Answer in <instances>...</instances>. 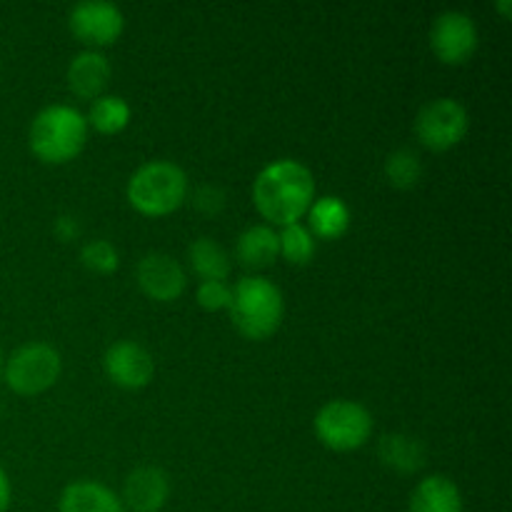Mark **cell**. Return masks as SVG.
Listing matches in <instances>:
<instances>
[{
  "mask_svg": "<svg viewBox=\"0 0 512 512\" xmlns=\"http://www.w3.org/2000/svg\"><path fill=\"white\" fill-rule=\"evenodd\" d=\"M255 208L273 225H293L315 200V178L308 165L280 158L265 165L253 183Z\"/></svg>",
  "mask_w": 512,
  "mask_h": 512,
  "instance_id": "cell-1",
  "label": "cell"
},
{
  "mask_svg": "<svg viewBox=\"0 0 512 512\" xmlns=\"http://www.w3.org/2000/svg\"><path fill=\"white\" fill-rule=\"evenodd\" d=\"M230 318L235 328L250 340H265L280 328L285 300L278 285L263 275H245L230 295Z\"/></svg>",
  "mask_w": 512,
  "mask_h": 512,
  "instance_id": "cell-2",
  "label": "cell"
},
{
  "mask_svg": "<svg viewBox=\"0 0 512 512\" xmlns=\"http://www.w3.org/2000/svg\"><path fill=\"white\" fill-rule=\"evenodd\" d=\"M30 150L45 163H65L83 150L88 120L78 108L65 103L48 105L30 123Z\"/></svg>",
  "mask_w": 512,
  "mask_h": 512,
  "instance_id": "cell-3",
  "label": "cell"
},
{
  "mask_svg": "<svg viewBox=\"0 0 512 512\" xmlns=\"http://www.w3.org/2000/svg\"><path fill=\"white\" fill-rule=\"evenodd\" d=\"M188 195V175L170 160L143 163L128 180V200L143 215H168Z\"/></svg>",
  "mask_w": 512,
  "mask_h": 512,
  "instance_id": "cell-4",
  "label": "cell"
},
{
  "mask_svg": "<svg viewBox=\"0 0 512 512\" xmlns=\"http://www.w3.org/2000/svg\"><path fill=\"white\" fill-rule=\"evenodd\" d=\"M63 370L60 353L50 343L33 340L25 343L5 360V383L18 395H38L53 388Z\"/></svg>",
  "mask_w": 512,
  "mask_h": 512,
  "instance_id": "cell-5",
  "label": "cell"
},
{
  "mask_svg": "<svg viewBox=\"0 0 512 512\" xmlns=\"http://www.w3.org/2000/svg\"><path fill=\"white\" fill-rule=\"evenodd\" d=\"M315 435L330 450H355L373 433V415L355 400H330L313 420Z\"/></svg>",
  "mask_w": 512,
  "mask_h": 512,
  "instance_id": "cell-6",
  "label": "cell"
},
{
  "mask_svg": "<svg viewBox=\"0 0 512 512\" xmlns=\"http://www.w3.org/2000/svg\"><path fill=\"white\" fill-rule=\"evenodd\" d=\"M470 128L468 110L455 98H435L420 108L415 135L430 150H448L465 138Z\"/></svg>",
  "mask_w": 512,
  "mask_h": 512,
  "instance_id": "cell-7",
  "label": "cell"
},
{
  "mask_svg": "<svg viewBox=\"0 0 512 512\" xmlns=\"http://www.w3.org/2000/svg\"><path fill=\"white\" fill-rule=\"evenodd\" d=\"M430 48L443 63H465L478 48V25L463 10H443L430 25Z\"/></svg>",
  "mask_w": 512,
  "mask_h": 512,
  "instance_id": "cell-8",
  "label": "cell"
},
{
  "mask_svg": "<svg viewBox=\"0 0 512 512\" xmlns=\"http://www.w3.org/2000/svg\"><path fill=\"white\" fill-rule=\"evenodd\" d=\"M70 30L88 45H110L123 33V10L108 0H80L70 8Z\"/></svg>",
  "mask_w": 512,
  "mask_h": 512,
  "instance_id": "cell-9",
  "label": "cell"
},
{
  "mask_svg": "<svg viewBox=\"0 0 512 512\" xmlns=\"http://www.w3.org/2000/svg\"><path fill=\"white\" fill-rule=\"evenodd\" d=\"M103 368L115 385L125 390H138L153 380V355L135 340H118L103 355Z\"/></svg>",
  "mask_w": 512,
  "mask_h": 512,
  "instance_id": "cell-10",
  "label": "cell"
},
{
  "mask_svg": "<svg viewBox=\"0 0 512 512\" xmlns=\"http://www.w3.org/2000/svg\"><path fill=\"white\" fill-rule=\"evenodd\" d=\"M138 283L148 298L170 303L180 298L185 290V270L173 255L168 253H148L138 263Z\"/></svg>",
  "mask_w": 512,
  "mask_h": 512,
  "instance_id": "cell-11",
  "label": "cell"
},
{
  "mask_svg": "<svg viewBox=\"0 0 512 512\" xmlns=\"http://www.w3.org/2000/svg\"><path fill=\"white\" fill-rule=\"evenodd\" d=\"M170 480L165 470L143 465L128 475L123 485V508L133 512H158L168 503Z\"/></svg>",
  "mask_w": 512,
  "mask_h": 512,
  "instance_id": "cell-12",
  "label": "cell"
},
{
  "mask_svg": "<svg viewBox=\"0 0 512 512\" xmlns=\"http://www.w3.org/2000/svg\"><path fill=\"white\" fill-rule=\"evenodd\" d=\"M60 512H125L123 500L103 483L75 480L63 490L58 503Z\"/></svg>",
  "mask_w": 512,
  "mask_h": 512,
  "instance_id": "cell-13",
  "label": "cell"
},
{
  "mask_svg": "<svg viewBox=\"0 0 512 512\" xmlns=\"http://www.w3.org/2000/svg\"><path fill=\"white\" fill-rule=\"evenodd\" d=\"M110 80V63L100 50H83L68 65V85L80 98H98Z\"/></svg>",
  "mask_w": 512,
  "mask_h": 512,
  "instance_id": "cell-14",
  "label": "cell"
},
{
  "mask_svg": "<svg viewBox=\"0 0 512 512\" xmlns=\"http://www.w3.org/2000/svg\"><path fill=\"white\" fill-rule=\"evenodd\" d=\"M410 512H463V495L448 475H428L410 495Z\"/></svg>",
  "mask_w": 512,
  "mask_h": 512,
  "instance_id": "cell-15",
  "label": "cell"
},
{
  "mask_svg": "<svg viewBox=\"0 0 512 512\" xmlns=\"http://www.w3.org/2000/svg\"><path fill=\"white\" fill-rule=\"evenodd\" d=\"M235 253L240 263L248 268H268L280 255L278 233L270 225H250L240 233Z\"/></svg>",
  "mask_w": 512,
  "mask_h": 512,
  "instance_id": "cell-16",
  "label": "cell"
},
{
  "mask_svg": "<svg viewBox=\"0 0 512 512\" xmlns=\"http://www.w3.org/2000/svg\"><path fill=\"white\" fill-rule=\"evenodd\" d=\"M310 215V233L318 238L335 240L350 228V208L338 195H325V198L313 200L308 210Z\"/></svg>",
  "mask_w": 512,
  "mask_h": 512,
  "instance_id": "cell-17",
  "label": "cell"
},
{
  "mask_svg": "<svg viewBox=\"0 0 512 512\" xmlns=\"http://www.w3.org/2000/svg\"><path fill=\"white\" fill-rule=\"evenodd\" d=\"M378 455L388 468L398 470V473H415L425 465V445L418 438L403 433L383 435Z\"/></svg>",
  "mask_w": 512,
  "mask_h": 512,
  "instance_id": "cell-18",
  "label": "cell"
},
{
  "mask_svg": "<svg viewBox=\"0 0 512 512\" xmlns=\"http://www.w3.org/2000/svg\"><path fill=\"white\" fill-rule=\"evenodd\" d=\"M188 260L203 280H225L230 273V255L213 238H198L190 243Z\"/></svg>",
  "mask_w": 512,
  "mask_h": 512,
  "instance_id": "cell-19",
  "label": "cell"
},
{
  "mask_svg": "<svg viewBox=\"0 0 512 512\" xmlns=\"http://www.w3.org/2000/svg\"><path fill=\"white\" fill-rule=\"evenodd\" d=\"M85 120L100 133H118L128 125L130 105L123 95H98Z\"/></svg>",
  "mask_w": 512,
  "mask_h": 512,
  "instance_id": "cell-20",
  "label": "cell"
},
{
  "mask_svg": "<svg viewBox=\"0 0 512 512\" xmlns=\"http://www.w3.org/2000/svg\"><path fill=\"white\" fill-rule=\"evenodd\" d=\"M385 178L395 188H413L423 178V163L420 155L410 148H398L385 158Z\"/></svg>",
  "mask_w": 512,
  "mask_h": 512,
  "instance_id": "cell-21",
  "label": "cell"
},
{
  "mask_svg": "<svg viewBox=\"0 0 512 512\" xmlns=\"http://www.w3.org/2000/svg\"><path fill=\"white\" fill-rule=\"evenodd\" d=\"M278 245H280V255H283L285 260H290V263L295 265H303L313 258L315 235L310 233L303 223L285 225V228L278 233Z\"/></svg>",
  "mask_w": 512,
  "mask_h": 512,
  "instance_id": "cell-22",
  "label": "cell"
},
{
  "mask_svg": "<svg viewBox=\"0 0 512 512\" xmlns=\"http://www.w3.org/2000/svg\"><path fill=\"white\" fill-rule=\"evenodd\" d=\"M80 260L93 273H113L118 268V250L108 240H90L80 250Z\"/></svg>",
  "mask_w": 512,
  "mask_h": 512,
  "instance_id": "cell-23",
  "label": "cell"
},
{
  "mask_svg": "<svg viewBox=\"0 0 512 512\" xmlns=\"http://www.w3.org/2000/svg\"><path fill=\"white\" fill-rule=\"evenodd\" d=\"M230 295H233V288L225 280H203L195 298L205 310H223L230 305Z\"/></svg>",
  "mask_w": 512,
  "mask_h": 512,
  "instance_id": "cell-24",
  "label": "cell"
},
{
  "mask_svg": "<svg viewBox=\"0 0 512 512\" xmlns=\"http://www.w3.org/2000/svg\"><path fill=\"white\" fill-rule=\"evenodd\" d=\"M193 205L205 215H215L223 210L225 205V193L218 185H200L193 193Z\"/></svg>",
  "mask_w": 512,
  "mask_h": 512,
  "instance_id": "cell-25",
  "label": "cell"
},
{
  "mask_svg": "<svg viewBox=\"0 0 512 512\" xmlns=\"http://www.w3.org/2000/svg\"><path fill=\"white\" fill-rule=\"evenodd\" d=\"M55 233H58L60 240H73L75 235L80 233L78 220H75L73 215H60V218L55 220Z\"/></svg>",
  "mask_w": 512,
  "mask_h": 512,
  "instance_id": "cell-26",
  "label": "cell"
},
{
  "mask_svg": "<svg viewBox=\"0 0 512 512\" xmlns=\"http://www.w3.org/2000/svg\"><path fill=\"white\" fill-rule=\"evenodd\" d=\"M10 498H13V490H10V480L5 475V470L0 468V512H8Z\"/></svg>",
  "mask_w": 512,
  "mask_h": 512,
  "instance_id": "cell-27",
  "label": "cell"
},
{
  "mask_svg": "<svg viewBox=\"0 0 512 512\" xmlns=\"http://www.w3.org/2000/svg\"><path fill=\"white\" fill-rule=\"evenodd\" d=\"M0 373H3V353H0Z\"/></svg>",
  "mask_w": 512,
  "mask_h": 512,
  "instance_id": "cell-28",
  "label": "cell"
}]
</instances>
